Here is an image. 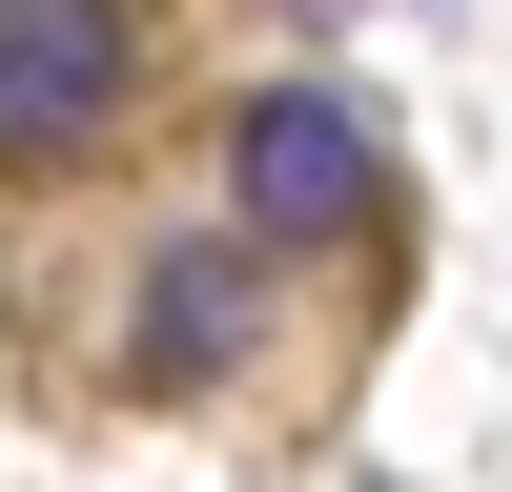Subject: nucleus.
Here are the masks:
<instances>
[{"mask_svg":"<svg viewBox=\"0 0 512 492\" xmlns=\"http://www.w3.org/2000/svg\"><path fill=\"white\" fill-rule=\"evenodd\" d=\"M144 82V0H0V144H103Z\"/></svg>","mask_w":512,"mask_h":492,"instance_id":"nucleus-2","label":"nucleus"},{"mask_svg":"<svg viewBox=\"0 0 512 492\" xmlns=\"http://www.w3.org/2000/svg\"><path fill=\"white\" fill-rule=\"evenodd\" d=\"M226 185H246V226H287V246H369V226H390V144H369L328 82H246Z\"/></svg>","mask_w":512,"mask_h":492,"instance_id":"nucleus-1","label":"nucleus"},{"mask_svg":"<svg viewBox=\"0 0 512 492\" xmlns=\"http://www.w3.org/2000/svg\"><path fill=\"white\" fill-rule=\"evenodd\" d=\"M226 328H246V267H226V246H164V287H144V390H205Z\"/></svg>","mask_w":512,"mask_h":492,"instance_id":"nucleus-3","label":"nucleus"}]
</instances>
